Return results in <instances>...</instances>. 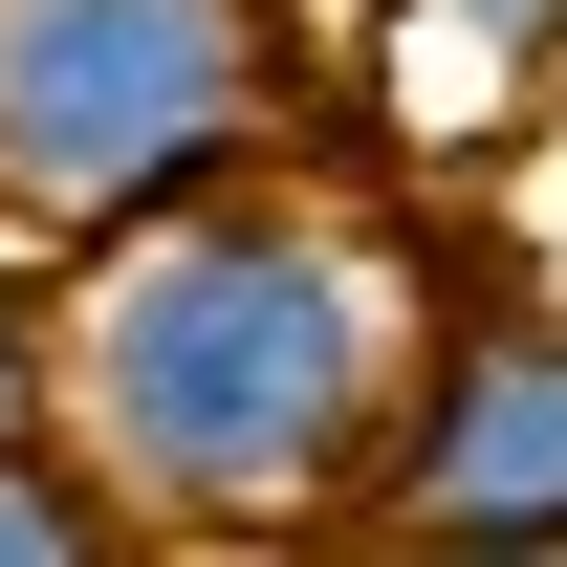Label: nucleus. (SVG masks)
Masks as SVG:
<instances>
[{
	"mask_svg": "<svg viewBox=\"0 0 567 567\" xmlns=\"http://www.w3.org/2000/svg\"><path fill=\"white\" fill-rule=\"evenodd\" d=\"M350 524H371V546H458V567H567V306L436 284Z\"/></svg>",
	"mask_w": 567,
	"mask_h": 567,
	"instance_id": "nucleus-3",
	"label": "nucleus"
},
{
	"mask_svg": "<svg viewBox=\"0 0 567 567\" xmlns=\"http://www.w3.org/2000/svg\"><path fill=\"white\" fill-rule=\"evenodd\" d=\"M0 567H153V524L87 481L66 436H22V458H0Z\"/></svg>",
	"mask_w": 567,
	"mask_h": 567,
	"instance_id": "nucleus-5",
	"label": "nucleus"
},
{
	"mask_svg": "<svg viewBox=\"0 0 567 567\" xmlns=\"http://www.w3.org/2000/svg\"><path fill=\"white\" fill-rule=\"evenodd\" d=\"M371 110H393V153H502L524 110H567V0H393Z\"/></svg>",
	"mask_w": 567,
	"mask_h": 567,
	"instance_id": "nucleus-4",
	"label": "nucleus"
},
{
	"mask_svg": "<svg viewBox=\"0 0 567 567\" xmlns=\"http://www.w3.org/2000/svg\"><path fill=\"white\" fill-rule=\"evenodd\" d=\"M415 328H436V262L350 175L284 153L197 218L44 262V436L153 546H306V524H350Z\"/></svg>",
	"mask_w": 567,
	"mask_h": 567,
	"instance_id": "nucleus-1",
	"label": "nucleus"
},
{
	"mask_svg": "<svg viewBox=\"0 0 567 567\" xmlns=\"http://www.w3.org/2000/svg\"><path fill=\"white\" fill-rule=\"evenodd\" d=\"M22 436H44V262L0 240V458H22Z\"/></svg>",
	"mask_w": 567,
	"mask_h": 567,
	"instance_id": "nucleus-6",
	"label": "nucleus"
},
{
	"mask_svg": "<svg viewBox=\"0 0 567 567\" xmlns=\"http://www.w3.org/2000/svg\"><path fill=\"white\" fill-rule=\"evenodd\" d=\"M306 22L284 0H0V240L87 262L132 218L284 175Z\"/></svg>",
	"mask_w": 567,
	"mask_h": 567,
	"instance_id": "nucleus-2",
	"label": "nucleus"
}]
</instances>
